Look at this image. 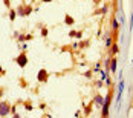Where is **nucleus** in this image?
Returning <instances> with one entry per match:
<instances>
[{
	"label": "nucleus",
	"instance_id": "1",
	"mask_svg": "<svg viewBox=\"0 0 133 118\" xmlns=\"http://www.w3.org/2000/svg\"><path fill=\"white\" fill-rule=\"evenodd\" d=\"M112 97H113V86H109V91H107V95L104 97V104H103V109H101V117L107 118L110 114H109V107H110V103H112Z\"/></svg>",
	"mask_w": 133,
	"mask_h": 118
},
{
	"label": "nucleus",
	"instance_id": "2",
	"mask_svg": "<svg viewBox=\"0 0 133 118\" xmlns=\"http://www.w3.org/2000/svg\"><path fill=\"white\" fill-rule=\"evenodd\" d=\"M14 61L18 65V67H22V69H25L26 67V65L29 63V58H28V54L26 51H23V52H20L15 58H14Z\"/></svg>",
	"mask_w": 133,
	"mask_h": 118
},
{
	"label": "nucleus",
	"instance_id": "3",
	"mask_svg": "<svg viewBox=\"0 0 133 118\" xmlns=\"http://www.w3.org/2000/svg\"><path fill=\"white\" fill-rule=\"evenodd\" d=\"M11 114V103L8 100H0V117H6Z\"/></svg>",
	"mask_w": 133,
	"mask_h": 118
},
{
	"label": "nucleus",
	"instance_id": "4",
	"mask_svg": "<svg viewBox=\"0 0 133 118\" xmlns=\"http://www.w3.org/2000/svg\"><path fill=\"white\" fill-rule=\"evenodd\" d=\"M48 80H49V72L46 69H40L37 74V81L38 83H48Z\"/></svg>",
	"mask_w": 133,
	"mask_h": 118
},
{
	"label": "nucleus",
	"instance_id": "5",
	"mask_svg": "<svg viewBox=\"0 0 133 118\" xmlns=\"http://www.w3.org/2000/svg\"><path fill=\"white\" fill-rule=\"evenodd\" d=\"M107 52H109V57H116V55H118V52H119L118 41H113V43H112V46L107 49Z\"/></svg>",
	"mask_w": 133,
	"mask_h": 118
},
{
	"label": "nucleus",
	"instance_id": "6",
	"mask_svg": "<svg viewBox=\"0 0 133 118\" xmlns=\"http://www.w3.org/2000/svg\"><path fill=\"white\" fill-rule=\"evenodd\" d=\"M92 100H93V103H95L96 106H99V107H103V104H104V97H103L101 94H98V92L93 95Z\"/></svg>",
	"mask_w": 133,
	"mask_h": 118
},
{
	"label": "nucleus",
	"instance_id": "7",
	"mask_svg": "<svg viewBox=\"0 0 133 118\" xmlns=\"http://www.w3.org/2000/svg\"><path fill=\"white\" fill-rule=\"evenodd\" d=\"M109 8H110V3H106L103 8H99V9H96L95 13L92 14V15H98V14H103V15H106L107 13H109Z\"/></svg>",
	"mask_w": 133,
	"mask_h": 118
},
{
	"label": "nucleus",
	"instance_id": "8",
	"mask_svg": "<svg viewBox=\"0 0 133 118\" xmlns=\"http://www.w3.org/2000/svg\"><path fill=\"white\" fill-rule=\"evenodd\" d=\"M116 67H118V58L116 57H112L110 58V72L112 74H116Z\"/></svg>",
	"mask_w": 133,
	"mask_h": 118
},
{
	"label": "nucleus",
	"instance_id": "9",
	"mask_svg": "<svg viewBox=\"0 0 133 118\" xmlns=\"http://www.w3.org/2000/svg\"><path fill=\"white\" fill-rule=\"evenodd\" d=\"M93 106H95V103H93V100H92V101H90L89 104H87L86 107H84V110H83V114H84V117H89V115H90V112L93 110Z\"/></svg>",
	"mask_w": 133,
	"mask_h": 118
},
{
	"label": "nucleus",
	"instance_id": "10",
	"mask_svg": "<svg viewBox=\"0 0 133 118\" xmlns=\"http://www.w3.org/2000/svg\"><path fill=\"white\" fill-rule=\"evenodd\" d=\"M119 22H118V20H116V17H115V15H113V17H112V31H113V32H118V31H119Z\"/></svg>",
	"mask_w": 133,
	"mask_h": 118
},
{
	"label": "nucleus",
	"instance_id": "11",
	"mask_svg": "<svg viewBox=\"0 0 133 118\" xmlns=\"http://www.w3.org/2000/svg\"><path fill=\"white\" fill-rule=\"evenodd\" d=\"M64 23H66L67 26H74V25H75V18H74L70 14H66V15H64Z\"/></svg>",
	"mask_w": 133,
	"mask_h": 118
},
{
	"label": "nucleus",
	"instance_id": "12",
	"mask_svg": "<svg viewBox=\"0 0 133 118\" xmlns=\"http://www.w3.org/2000/svg\"><path fill=\"white\" fill-rule=\"evenodd\" d=\"M122 91H124V80L121 78L119 84H118V98H116V101H118V103L121 101V97H122Z\"/></svg>",
	"mask_w": 133,
	"mask_h": 118
},
{
	"label": "nucleus",
	"instance_id": "13",
	"mask_svg": "<svg viewBox=\"0 0 133 118\" xmlns=\"http://www.w3.org/2000/svg\"><path fill=\"white\" fill-rule=\"evenodd\" d=\"M15 11H17V15H18V17H25V3H20V5L15 8Z\"/></svg>",
	"mask_w": 133,
	"mask_h": 118
},
{
	"label": "nucleus",
	"instance_id": "14",
	"mask_svg": "<svg viewBox=\"0 0 133 118\" xmlns=\"http://www.w3.org/2000/svg\"><path fill=\"white\" fill-rule=\"evenodd\" d=\"M8 18L11 20V22H15V18H17V11L11 8V9H8Z\"/></svg>",
	"mask_w": 133,
	"mask_h": 118
},
{
	"label": "nucleus",
	"instance_id": "15",
	"mask_svg": "<svg viewBox=\"0 0 133 118\" xmlns=\"http://www.w3.org/2000/svg\"><path fill=\"white\" fill-rule=\"evenodd\" d=\"M14 37H17V41L18 43H23V41H26V34H20V32H14Z\"/></svg>",
	"mask_w": 133,
	"mask_h": 118
},
{
	"label": "nucleus",
	"instance_id": "16",
	"mask_svg": "<svg viewBox=\"0 0 133 118\" xmlns=\"http://www.w3.org/2000/svg\"><path fill=\"white\" fill-rule=\"evenodd\" d=\"M32 11H34L32 5H31V3H25V17H29Z\"/></svg>",
	"mask_w": 133,
	"mask_h": 118
},
{
	"label": "nucleus",
	"instance_id": "17",
	"mask_svg": "<svg viewBox=\"0 0 133 118\" xmlns=\"http://www.w3.org/2000/svg\"><path fill=\"white\" fill-rule=\"evenodd\" d=\"M23 106H25V109H26L28 112H32V110H34V104H32V101H31V100L23 101Z\"/></svg>",
	"mask_w": 133,
	"mask_h": 118
},
{
	"label": "nucleus",
	"instance_id": "18",
	"mask_svg": "<svg viewBox=\"0 0 133 118\" xmlns=\"http://www.w3.org/2000/svg\"><path fill=\"white\" fill-rule=\"evenodd\" d=\"M89 45H90V40H84V41H78V48L80 49H86V48H89Z\"/></svg>",
	"mask_w": 133,
	"mask_h": 118
},
{
	"label": "nucleus",
	"instance_id": "19",
	"mask_svg": "<svg viewBox=\"0 0 133 118\" xmlns=\"http://www.w3.org/2000/svg\"><path fill=\"white\" fill-rule=\"evenodd\" d=\"M40 34H41V37H43V39H46V37L49 35V29H48L46 26H41L40 28Z\"/></svg>",
	"mask_w": 133,
	"mask_h": 118
},
{
	"label": "nucleus",
	"instance_id": "20",
	"mask_svg": "<svg viewBox=\"0 0 133 118\" xmlns=\"http://www.w3.org/2000/svg\"><path fill=\"white\" fill-rule=\"evenodd\" d=\"M93 74H95V72H93V69H89V71L84 74V77H86V78H93Z\"/></svg>",
	"mask_w": 133,
	"mask_h": 118
},
{
	"label": "nucleus",
	"instance_id": "21",
	"mask_svg": "<svg viewBox=\"0 0 133 118\" xmlns=\"http://www.w3.org/2000/svg\"><path fill=\"white\" fill-rule=\"evenodd\" d=\"M99 71H101V61L95 63V67H93V72H99Z\"/></svg>",
	"mask_w": 133,
	"mask_h": 118
},
{
	"label": "nucleus",
	"instance_id": "22",
	"mask_svg": "<svg viewBox=\"0 0 133 118\" xmlns=\"http://www.w3.org/2000/svg\"><path fill=\"white\" fill-rule=\"evenodd\" d=\"M83 32H84L83 29H81V31H77V35H75V40H81V39H83Z\"/></svg>",
	"mask_w": 133,
	"mask_h": 118
},
{
	"label": "nucleus",
	"instance_id": "23",
	"mask_svg": "<svg viewBox=\"0 0 133 118\" xmlns=\"http://www.w3.org/2000/svg\"><path fill=\"white\" fill-rule=\"evenodd\" d=\"M95 86H96L98 89H101V88L104 86V81H103V80H99V81H95Z\"/></svg>",
	"mask_w": 133,
	"mask_h": 118
},
{
	"label": "nucleus",
	"instance_id": "24",
	"mask_svg": "<svg viewBox=\"0 0 133 118\" xmlns=\"http://www.w3.org/2000/svg\"><path fill=\"white\" fill-rule=\"evenodd\" d=\"M75 35H77V31H75V29H70V31H69V37H70V39H75Z\"/></svg>",
	"mask_w": 133,
	"mask_h": 118
},
{
	"label": "nucleus",
	"instance_id": "25",
	"mask_svg": "<svg viewBox=\"0 0 133 118\" xmlns=\"http://www.w3.org/2000/svg\"><path fill=\"white\" fill-rule=\"evenodd\" d=\"M3 5L6 6V9H11V0H3Z\"/></svg>",
	"mask_w": 133,
	"mask_h": 118
},
{
	"label": "nucleus",
	"instance_id": "26",
	"mask_svg": "<svg viewBox=\"0 0 133 118\" xmlns=\"http://www.w3.org/2000/svg\"><path fill=\"white\" fill-rule=\"evenodd\" d=\"M104 83H106L107 88H109V86H112V78H110V77H107V78L104 80Z\"/></svg>",
	"mask_w": 133,
	"mask_h": 118
},
{
	"label": "nucleus",
	"instance_id": "27",
	"mask_svg": "<svg viewBox=\"0 0 133 118\" xmlns=\"http://www.w3.org/2000/svg\"><path fill=\"white\" fill-rule=\"evenodd\" d=\"M34 40V34H26V41H31Z\"/></svg>",
	"mask_w": 133,
	"mask_h": 118
},
{
	"label": "nucleus",
	"instance_id": "28",
	"mask_svg": "<svg viewBox=\"0 0 133 118\" xmlns=\"http://www.w3.org/2000/svg\"><path fill=\"white\" fill-rule=\"evenodd\" d=\"M81 115H83V110H80V109H78V110H77V112H75V114H74V117H81Z\"/></svg>",
	"mask_w": 133,
	"mask_h": 118
},
{
	"label": "nucleus",
	"instance_id": "29",
	"mask_svg": "<svg viewBox=\"0 0 133 118\" xmlns=\"http://www.w3.org/2000/svg\"><path fill=\"white\" fill-rule=\"evenodd\" d=\"M5 92H6V89H5V88H0V100H2V97L5 95Z\"/></svg>",
	"mask_w": 133,
	"mask_h": 118
},
{
	"label": "nucleus",
	"instance_id": "30",
	"mask_svg": "<svg viewBox=\"0 0 133 118\" xmlns=\"http://www.w3.org/2000/svg\"><path fill=\"white\" fill-rule=\"evenodd\" d=\"M18 83H20V86H23V88L26 86V81H25L23 78H20V80H18Z\"/></svg>",
	"mask_w": 133,
	"mask_h": 118
},
{
	"label": "nucleus",
	"instance_id": "31",
	"mask_svg": "<svg viewBox=\"0 0 133 118\" xmlns=\"http://www.w3.org/2000/svg\"><path fill=\"white\" fill-rule=\"evenodd\" d=\"M72 48H74V49H77V48H78V41H75V43H72Z\"/></svg>",
	"mask_w": 133,
	"mask_h": 118
},
{
	"label": "nucleus",
	"instance_id": "32",
	"mask_svg": "<svg viewBox=\"0 0 133 118\" xmlns=\"http://www.w3.org/2000/svg\"><path fill=\"white\" fill-rule=\"evenodd\" d=\"M3 75H5V71H3V67L0 66V77H3Z\"/></svg>",
	"mask_w": 133,
	"mask_h": 118
},
{
	"label": "nucleus",
	"instance_id": "33",
	"mask_svg": "<svg viewBox=\"0 0 133 118\" xmlns=\"http://www.w3.org/2000/svg\"><path fill=\"white\" fill-rule=\"evenodd\" d=\"M52 0H41V3H51Z\"/></svg>",
	"mask_w": 133,
	"mask_h": 118
},
{
	"label": "nucleus",
	"instance_id": "34",
	"mask_svg": "<svg viewBox=\"0 0 133 118\" xmlns=\"http://www.w3.org/2000/svg\"><path fill=\"white\" fill-rule=\"evenodd\" d=\"M25 2H26V0H22V3H25Z\"/></svg>",
	"mask_w": 133,
	"mask_h": 118
}]
</instances>
